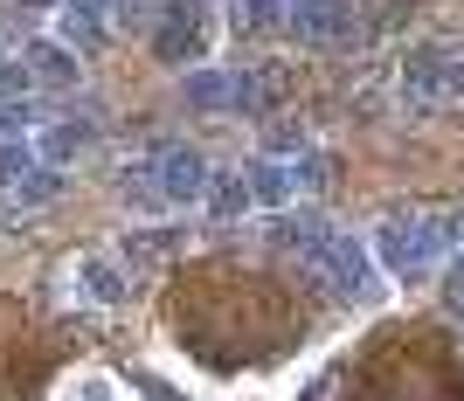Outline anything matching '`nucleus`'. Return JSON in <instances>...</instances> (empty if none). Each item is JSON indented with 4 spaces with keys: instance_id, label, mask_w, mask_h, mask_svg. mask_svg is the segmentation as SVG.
<instances>
[{
    "instance_id": "f257e3e1",
    "label": "nucleus",
    "mask_w": 464,
    "mask_h": 401,
    "mask_svg": "<svg viewBox=\"0 0 464 401\" xmlns=\"http://www.w3.org/2000/svg\"><path fill=\"white\" fill-rule=\"evenodd\" d=\"M464 243V208L437 215V208H409V215H388L382 229H374V263L388 277H402V284H423L430 270L444 263L450 249Z\"/></svg>"
},
{
    "instance_id": "f03ea898",
    "label": "nucleus",
    "mask_w": 464,
    "mask_h": 401,
    "mask_svg": "<svg viewBox=\"0 0 464 401\" xmlns=\"http://www.w3.org/2000/svg\"><path fill=\"white\" fill-rule=\"evenodd\" d=\"M305 270L340 298V305H374V298H382V263H374V249L353 243V235H333Z\"/></svg>"
},
{
    "instance_id": "7ed1b4c3",
    "label": "nucleus",
    "mask_w": 464,
    "mask_h": 401,
    "mask_svg": "<svg viewBox=\"0 0 464 401\" xmlns=\"http://www.w3.org/2000/svg\"><path fill=\"white\" fill-rule=\"evenodd\" d=\"M285 28L305 49H353V42H368V21L353 14L347 0H285Z\"/></svg>"
},
{
    "instance_id": "20e7f679",
    "label": "nucleus",
    "mask_w": 464,
    "mask_h": 401,
    "mask_svg": "<svg viewBox=\"0 0 464 401\" xmlns=\"http://www.w3.org/2000/svg\"><path fill=\"white\" fill-rule=\"evenodd\" d=\"M153 56L167 62V70H201V49H208V14H201V0H167V14H160L153 35Z\"/></svg>"
},
{
    "instance_id": "39448f33",
    "label": "nucleus",
    "mask_w": 464,
    "mask_h": 401,
    "mask_svg": "<svg viewBox=\"0 0 464 401\" xmlns=\"http://www.w3.org/2000/svg\"><path fill=\"white\" fill-rule=\"evenodd\" d=\"M208 159L201 146H160L153 153V187H160V208H194L208 194Z\"/></svg>"
},
{
    "instance_id": "423d86ee",
    "label": "nucleus",
    "mask_w": 464,
    "mask_h": 401,
    "mask_svg": "<svg viewBox=\"0 0 464 401\" xmlns=\"http://www.w3.org/2000/svg\"><path fill=\"white\" fill-rule=\"evenodd\" d=\"M180 97H188V111H256V77H243V70H215V62H201V70H188L180 77Z\"/></svg>"
},
{
    "instance_id": "0eeeda50",
    "label": "nucleus",
    "mask_w": 464,
    "mask_h": 401,
    "mask_svg": "<svg viewBox=\"0 0 464 401\" xmlns=\"http://www.w3.org/2000/svg\"><path fill=\"white\" fill-rule=\"evenodd\" d=\"M83 146H97V118H42L35 125V159L42 167H77Z\"/></svg>"
},
{
    "instance_id": "6e6552de",
    "label": "nucleus",
    "mask_w": 464,
    "mask_h": 401,
    "mask_svg": "<svg viewBox=\"0 0 464 401\" xmlns=\"http://www.w3.org/2000/svg\"><path fill=\"white\" fill-rule=\"evenodd\" d=\"M21 62H28V77L42 83V91H70V83L83 77V62H77V49L63 35H35L28 49H21Z\"/></svg>"
},
{
    "instance_id": "1a4fd4ad",
    "label": "nucleus",
    "mask_w": 464,
    "mask_h": 401,
    "mask_svg": "<svg viewBox=\"0 0 464 401\" xmlns=\"http://www.w3.org/2000/svg\"><path fill=\"white\" fill-rule=\"evenodd\" d=\"M56 35L70 49H97L111 35V0H56Z\"/></svg>"
},
{
    "instance_id": "9d476101",
    "label": "nucleus",
    "mask_w": 464,
    "mask_h": 401,
    "mask_svg": "<svg viewBox=\"0 0 464 401\" xmlns=\"http://www.w3.org/2000/svg\"><path fill=\"white\" fill-rule=\"evenodd\" d=\"M333 235H340L333 222H319V215H298V208H285V215L271 222V243H277V249H291V256H305V263L333 243Z\"/></svg>"
},
{
    "instance_id": "9b49d317",
    "label": "nucleus",
    "mask_w": 464,
    "mask_h": 401,
    "mask_svg": "<svg viewBox=\"0 0 464 401\" xmlns=\"http://www.w3.org/2000/svg\"><path fill=\"white\" fill-rule=\"evenodd\" d=\"M77 284L91 291L97 305H125L132 298V270L118 263V256H77Z\"/></svg>"
},
{
    "instance_id": "f8f14e48",
    "label": "nucleus",
    "mask_w": 464,
    "mask_h": 401,
    "mask_svg": "<svg viewBox=\"0 0 464 401\" xmlns=\"http://www.w3.org/2000/svg\"><path fill=\"white\" fill-rule=\"evenodd\" d=\"M444 62H450V49H416V56L402 62V97L409 104H437V97H444Z\"/></svg>"
},
{
    "instance_id": "ddd939ff",
    "label": "nucleus",
    "mask_w": 464,
    "mask_h": 401,
    "mask_svg": "<svg viewBox=\"0 0 464 401\" xmlns=\"http://www.w3.org/2000/svg\"><path fill=\"white\" fill-rule=\"evenodd\" d=\"M243 180H250V201H256V208H291V201H298L285 159H250V167H243Z\"/></svg>"
},
{
    "instance_id": "4468645a",
    "label": "nucleus",
    "mask_w": 464,
    "mask_h": 401,
    "mask_svg": "<svg viewBox=\"0 0 464 401\" xmlns=\"http://www.w3.org/2000/svg\"><path fill=\"white\" fill-rule=\"evenodd\" d=\"M201 208L215 215V222H236V215H250V180H243V167L236 173H208V194H201Z\"/></svg>"
},
{
    "instance_id": "2eb2a0df",
    "label": "nucleus",
    "mask_w": 464,
    "mask_h": 401,
    "mask_svg": "<svg viewBox=\"0 0 464 401\" xmlns=\"http://www.w3.org/2000/svg\"><path fill=\"white\" fill-rule=\"evenodd\" d=\"M174 249H180V229L167 222V229H125L118 256H125V270H146V263H160V256H174Z\"/></svg>"
},
{
    "instance_id": "dca6fc26",
    "label": "nucleus",
    "mask_w": 464,
    "mask_h": 401,
    "mask_svg": "<svg viewBox=\"0 0 464 401\" xmlns=\"http://www.w3.org/2000/svg\"><path fill=\"white\" fill-rule=\"evenodd\" d=\"M291 187H298V201H319V194L333 187V159L319 153V146H305V153L291 159Z\"/></svg>"
},
{
    "instance_id": "f3484780",
    "label": "nucleus",
    "mask_w": 464,
    "mask_h": 401,
    "mask_svg": "<svg viewBox=\"0 0 464 401\" xmlns=\"http://www.w3.org/2000/svg\"><path fill=\"white\" fill-rule=\"evenodd\" d=\"M229 21L236 35H271V28H285V0H229Z\"/></svg>"
},
{
    "instance_id": "a211bd4d",
    "label": "nucleus",
    "mask_w": 464,
    "mask_h": 401,
    "mask_svg": "<svg viewBox=\"0 0 464 401\" xmlns=\"http://www.w3.org/2000/svg\"><path fill=\"white\" fill-rule=\"evenodd\" d=\"M167 0H111V35H153Z\"/></svg>"
},
{
    "instance_id": "6ab92c4d",
    "label": "nucleus",
    "mask_w": 464,
    "mask_h": 401,
    "mask_svg": "<svg viewBox=\"0 0 464 401\" xmlns=\"http://www.w3.org/2000/svg\"><path fill=\"white\" fill-rule=\"evenodd\" d=\"M14 201H21V208H49V201H63V167H35L28 180H14Z\"/></svg>"
},
{
    "instance_id": "aec40b11",
    "label": "nucleus",
    "mask_w": 464,
    "mask_h": 401,
    "mask_svg": "<svg viewBox=\"0 0 464 401\" xmlns=\"http://www.w3.org/2000/svg\"><path fill=\"white\" fill-rule=\"evenodd\" d=\"M118 194H125V208H132V215H153V208H160L153 167H125V173H118Z\"/></svg>"
},
{
    "instance_id": "412c9836",
    "label": "nucleus",
    "mask_w": 464,
    "mask_h": 401,
    "mask_svg": "<svg viewBox=\"0 0 464 401\" xmlns=\"http://www.w3.org/2000/svg\"><path fill=\"white\" fill-rule=\"evenodd\" d=\"M42 159H35V138H0V187H14V180H28Z\"/></svg>"
},
{
    "instance_id": "4be33fe9",
    "label": "nucleus",
    "mask_w": 464,
    "mask_h": 401,
    "mask_svg": "<svg viewBox=\"0 0 464 401\" xmlns=\"http://www.w3.org/2000/svg\"><path fill=\"white\" fill-rule=\"evenodd\" d=\"M28 91H35L28 62H21V56H0V104H7V97H28Z\"/></svg>"
},
{
    "instance_id": "5701e85b",
    "label": "nucleus",
    "mask_w": 464,
    "mask_h": 401,
    "mask_svg": "<svg viewBox=\"0 0 464 401\" xmlns=\"http://www.w3.org/2000/svg\"><path fill=\"white\" fill-rule=\"evenodd\" d=\"M444 298L464 305V249H450V277H444Z\"/></svg>"
},
{
    "instance_id": "b1692460",
    "label": "nucleus",
    "mask_w": 464,
    "mask_h": 401,
    "mask_svg": "<svg viewBox=\"0 0 464 401\" xmlns=\"http://www.w3.org/2000/svg\"><path fill=\"white\" fill-rule=\"evenodd\" d=\"M444 97H464V56L450 49V62H444Z\"/></svg>"
}]
</instances>
